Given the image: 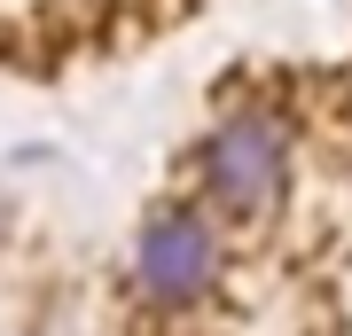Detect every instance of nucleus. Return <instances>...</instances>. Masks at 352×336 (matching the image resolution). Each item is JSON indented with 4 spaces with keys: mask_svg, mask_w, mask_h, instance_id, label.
<instances>
[{
    "mask_svg": "<svg viewBox=\"0 0 352 336\" xmlns=\"http://www.w3.org/2000/svg\"><path fill=\"white\" fill-rule=\"evenodd\" d=\"M133 274L157 305H196L219 274V243L196 212H157L141 227V250H133Z\"/></svg>",
    "mask_w": 352,
    "mask_h": 336,
    "instance_id": "f257e3e1",
    "label": "nucleus"
},
{
    "mask_svg": "<svg viewBox=\"0 0 352 336\" xmlns=\"http://www.w3.org/2000/svg\"><path fill=\"white\" fill-rule=\"evenodd\" d=\"M282 172H289V149H282V133L266 117L219 125L212 149H204V180H212V196L227 212H266L282 196Z\"/></svg>",
    "mask_w": 352,
    "mask_h": 336,
    "instance_id": "f03ea898",
    "label": "nucleus"
}]
</instances>
